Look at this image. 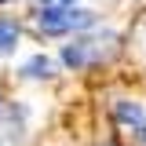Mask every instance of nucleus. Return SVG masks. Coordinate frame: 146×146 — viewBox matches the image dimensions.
<instances>
[{
  "label": "nucleus",
  "instance_id": "4",
  "mask_svg": "<svg viewBox=\"0 0 146 146\" xmlns=\"http://www.w3.org/2000/svg\"><path fill=\"white\" fill-rule=\"evenodd\" d=\"M62 62L66 66H84L88 62V44L80 40V44H66L62 48Z\"/></svg>",
  "mask_w": 146,
  "mask_h": 146
},
{
  "label": "nucleus",
  "instance_id": "6",
  "mask_svg": "<svg viewBox=\"0 0 146 146\" xmlns=\"http://www.w3.org/2000/svg\"><path fill=\"white\" fill-rule=\"evenodd\" d=\"M135 135H139V143H146V124L139 128V131H135Z\"/></svg>",
  "mask_w": 146,
  "mask_h": 146
},
{
  "label": "nucleus",
  "instance_id": "2",
  "mask_svg": "<svg viewBox=\"0 0 146 146\" xmlns=\"http://www.w3.org/2000/svg\"><path fill=\"white\" fill-rule=\"evenodd\" d=\"M113 113H117V121H121V124H128V128H135V131H139V128L146 124L143 110L135 106V102H117V110H113Z\"/></svg>",
  "mask_w": 146,
  "mask_h": 146
},
{
  "label": "nucleus",
  "instance_id": "1",
  "mask_svg": "<svg viewBox=\"0 0 146 146\" xmlns=\"http://www.w3.org/2000/svg\"><path fill=\"white\" fill-rule=\"evenodd\" d=\"M40 29L44 33H66V29H80V26H88L91 15L88 11H73V7H62V4H44L40 7Z\"/></svg>",
  "mask_w": 146,
  "mask_h": 146
},
{
  "label": "nucleus",
  "instance_id": "7",
  "mask_svg": "<svg viewBox=\"0 0 146 146\" xmlns=\"http://www.w3.org/2000/svg\"><path fill=\"white\" fill-rule=\"evenodd\" d=\"M44 4H70V0H44Z\"/></svg>",
  "mask_w": 146,
  "mask_h": 146
},
{
  "label": "nucleus",
  "instance_id": "3",
  "mask_svg": "<svg viewBox=\"0 0 146 146\" xmlns=\"http://www.w3.org/2000/svg\"><path fill=\"white\" fill-rule=\"evenodd\" d=\"M18 48V26L15 22H0V55H11Z\"/></svg>",
  "mask_w": 146,
  "mask_h": 146
},
{
  "label": "nucleus",
  "instance_id": "5",
  "mask_svg": "<svg viewBox=\"0 0 146 146\" xmlns=\"http://www.w3.org/2000/svg\"><path fill=\"white\" fill-rule=\"evenodd\" d=\"M22 73H26V77H48V73H51V58H44V55H33V58L22 66Z\"/></svg>",
  "mask_w": 146,
  "mask_h": 146
}]
</instances>
